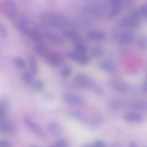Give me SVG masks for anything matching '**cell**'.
I'll return each instance as SVG.
<instances>
[{
    "mask_svg": "<svg viewBox=\"0 0 147 147\" xmlns=\"http://www.w3.org/2000/svg\"><path fill=\"white\" fill-rule=\"evenodd\" d=\"M40 20L45 25L53 28H62L67 25V20L60 14L54 12L42 13L40 16Z\"/></svg>",
    "mask_w": 147,
    "mask_h": 147,
    "instance_id": "cell-1",
    "label": "cell"
},
{
    "mask_svg": "<svg viewBox=\"0 0 147 147\" xmlns=\"http://www.w3.org/2000/svg\"><path fill=\"white\" fill-rule=\"evenodd\" d=\"M142 17L139 10H136L131 16L123 18L121 21V26L124 28H136L140 24Z\"/></svg>",
    "mask_w": 147,
    "mask_h": 147,
    "instance_id": "cell-2",
    "label": "cell"
},
{
    "mask_svg": "<svg viewBox=\"0 0 147 147\" xmlns=\"http://www.w3.org/2000/svg\"><path fill=\"white\" fill-rule=\"evenodd\" d=\"M84 12L88 15L100 17L106 12V6L101 2H91L84 7Z\"/></svg>",
    "mask_w": 147,
    "mask_h": 147,
    "instance_id": "cell-3",
    "label": "cell"
},
{
    "mask_svg": "<svg viewBox=\"0 0 147 147\" xmlns=\"http://www.w3.org/2000/svg\"><path fill=\"white\" fill-rule=\"evenodd\" d=\"M63 100L69 106H78L86 104V99L81 96L71 93H65L63 95Z\"/></svg>",
    "mask_w": 147,
    "mask_h": 147,
    "instance_id": "cell-4",
    "label": "cell"
},
{
    "mask_svg": "<svg viewBox=\"0 0 147 147\" xmlns=\"http://www.w3.org/2000/svg\"><path fill=\"white\" fill-rule=\"evenodd\" d=\"M114 38L117 41L125 45H130L134 42V35L131 32L121 31L117 32L113 34Z\"/></svg>",
    "mask_w": 147,
    "mask_h": 147,
    "instance_id": "cell-5",
    "label": "cell"
},
{
    "mask_svg": "<svg viewBox=\"0 0 147 147\" xmlns=\"http://www.w3.org/2000/svg\"><path fill=\"white\" fill-rule=\"evenodd\" d=\"M67 56L70 59L75 60V61L77 62L78 64L81 65H88L90 60V56L87 53L81 54V53H78L77 52L70 51L67 53Z\"/></svg>",
    "mask_w": 147,
    "mask_h": 147,
    "instance_id": "cell-6",
    "label": "cell"
},
{
    "mask_svg": "<svg viewBox=\"0 0 147 147\" xmlns=\"http://www.w3.org/2000/svg\"><path fill=\"white\" fill-rule=\"evenodd\" d=\"M75 82L78 86L82 88H92L94 86L93 80L83 73H78L75 76Z\"/></svg>",
    "mask_w": 147,
    "mask_h": 147,
    "instance_id": "cell-7",
    "label": "cell"
},
{
    "mask_svg": "<svg viewBox=\"0 0 147 147\" xmlns=\"http://www.w3.org/2000/svg\"><path fill=\"white\" fill-rule=\"evenodd\" d=\"M123 119L126 122L131 123H140L144 121L143 115L137 111L127 112L123 116Z\"/></svg>",
    "mask_w": 147,
    "mask_h": 147,
    "instance_id": "cell-8",
    "label": "cell"
},
{
    "mask_svg": "<svg viewBox=\"0 0 147 147\" xmlns=\"http://www.w3.org/2000/svg\"><path fill=\"white\" fill-rule=\"evenodd\" d=\"M15 130V126L11 122H9L4 117L0 118V134H6L12 133Z\"/></svg>",
    "mask_w": 147,
    "mask_h": 147,
    "instance_id": "cell-9",
    "label": "cell"
},
{
    "mask_svg": "<svg viewBox=\"0 0 147 147\" xmlns=\"http://www.w3.org/2000/svg\"><path fill=\"white\" fill-rule=\"evenodd\" d=\"M5 10L6 14L9 20H16L18 15V12H17V9L14 2L11 1H5Z\"/></svg>",
    "mask_w": 147,
    "mask_h": 147,
    "instance_id": "cell-10",
    "label": "cell"
},
{
    "mask_svg": "<svg viewBox=\"0 0 147 147\" xmlns=\"http://www.w3.org/2000/svg\"><path fill=\"white\" fill-rule=\"evenodd\" d=\"M111 10L108 14L109 17H113L117 15L120 12L122 7H123V2L121 0H111L110 1Z\"/></svg>",
    "mask_w": 147,
    "mask_h": 147,
    "instance_id": "cell-11",
    "label": "cell"
},
{
    "mask_svg": "<svg viewBox=\"0 0 147 147\" xmlns=\"http://www.w3.org/2000/svg\"><path fill=\"white\" fill-rule=\"evenodd\" d=\"M24 123H26L27 127L30 129L31 131H32L35 134L39 135V136L42 134V130L41 127L34 120L26 116V117H24Z\"/></svg>",
    "mask_w": 147,
    "mask_h": 147,
    "instance_id": "cell-12",
    "label": "cell"
},
{
    "mask_svg": "<svg viewBox=\"0 0 147 147\" xmlns=\"http://www.w3.org/2000/svg\"><path fill=\"white\" fill-rule=\"evenodd\" d=\"M44 37L47 41L54 45L63 46L64 45V41L63 39L53 32H45L44 34Z\"/></svg>",
    "mask_w": 147,
    "mask_h": 147,
    "instance_id": "cell-13",
    "label": "cell"
},
{
    "mask_svg": "<svg viewBox=\"0 0 147 147\" xmlns=\"http://www.w3.org/2000/svg\"><path fill=\"white\" fill-rule=\"evenodd\" d=\"M87 37L88 39L93 41L101 42L106 38V33L100 30H93L88 32Z\"/></svg>",
    "mask_w": 147,
    "mask_h": 147,
    "instance_id": "cell-14",
    "label": "cell"
},
{
    "mask_svg": "<svg viewBox=\"0 0 147 147\" xmlns=\"http://www.w3.org/2000/svg\"><path fill=\"white\" fill-rule=\"evenodd\" d=\"M134 111H147V100H135L129 104Z\"/></svg>",
    "mask_w": 147,
    "mask_h": 147,
    "instance_id": "cell-15",
    "label": "cell"
},
{
    "mask_svg": "<svg viewBox=\"0 0 147 147\" xmlns=\"http://www.w3.org/2000/svg\"><path fill=\"white\" fill-rule=\"evenodd\" d=\"M47 129L54 136H59L63 133V128L57 122L52 121L47 125Z\"/></svg>",
    "mask_w": 147,
    "mask_h": 147,
    "instance_id": "cell-16",
    "label": "cell"
},
{
    "mask_svg": "<svg viewBox=\"0 0 147 147\" xmlns=\"http://www.w3.org/2000/svg\"><path fill=\"white\" fill-rule=\"evenodd\" d=\"M27 34L30 37V39H31L33 42H34L37 45L42 42V35L41 33L39 31H37V30H34V29L30 30H30H29Z\"/></svg>",
    "mask_w": 147,
    "mask_h": 147,
    "instance_id": "cell-17",
    "label": "cell"
},
{
    "mask_svg": "<svg viewBox=\"0 0 147 147\" xmlns=\"http://www.w3.org/2000/svg\"><path fill=\"white\" fill-rule=\"evenodd\" d=\"M63 35L66 37L67 39H68L69 40L72 42H74L75 44L79 42H82L81 39H80V36L76 32L73 31V30H66L63 31Z\"/></svg>",
    "mask_w": 147,
    "mask_h": 147,
    "instance_id": "cell-18",
    "label": "cell"
},
{
    "mask_svg": "<svg viewBox=\"0 0 147 147\" xmlns=\"http://www.w3.org/2000/svg\"><path fill=\"white\" fill-rule=\"evenodd\" d=\"M99 68L106 73H113L115 71V66L110 61H103L99 64Z\"/></svg>",
    "mask_w": 147,
    "mask_h": 147,
    "instance_id": "cell-19",
    "label": "cell"
},
{
    "mask_svg": "<svg viewBox=\"0 0 147 147\" xmlns=\"http://www.w3.org/2000/svg\"><path fill=\"white\" fill-rule=\"evenodd\" d=\"M49 63L52 66L54 67H57L59 66L62 63V57L60 55L57 53H53V54L50 55V56L48 58Z\"/></svg>",
    "mask_w": 147,
    "mask_h": 147,
    "instance_id": "cell-20",
    "label": "cell"
},
{
    "mask_svg": "<svg viewBox=\"0 0 147 147\" xmlns=\"http://www.w3.org/2000/svg\"><path fill=\"white\" fill-rule=\"evenodd\" d=\"M111 86L113 88L116 89L118 91L121 92V93H127L129 90V86L124 83L113 82V84Z\"/></svg>",
    "mask_w": 147,
    "mask_h": 147,
    "instance_id": "cell-21",
    "label": "cell"
},
{
    "mask_svg": "<svg viewBox=\"0 0 147 147\" xmlns=\"http://www.w3.org/2000/svg\"><path fill=\"white\" fill-rule=\"evenodd\" d=\"M29 66H30V73L34 76L37 74L38 71V66H37V62L36 60L35 57L33 56H30L29 57Z\"/></svg>",
    "mask_w": 147,
    "mask_h": 147,
    "instance_id": "cell-22",
    "label": "cell"
},
{
    "mask_svg": "<svg viewBox=\"0 0 147 147\" xmlns=\"http://www.w3.org/2000/svg\"><path fill=\"white\" fill-rule=\"evenodd\" d=\"M18 29L22 32L24 33L27 34L28 31L30 30V28L28 27V22H27V19L22 18L18 22Z\"/></svg>",
    "mask_w": 147,
    "mask_h": 147,
    "instance_id": "cell-23",
    "label": "cell"
},
{
    "mask_svg": "<svg viewBox=\"0 0 147 147\" xmlns=\"http://www.w3.org/2000/svg\"><path fill=\"white\" fill-rule=\"evenodd\" d=\"M22 80L26 85H32L34 81L33 75L30 72H24L22 75Z\"/></svg>",
    "mask_w": 147,
    "mask_h": 147,
    "instance_id": "cell-24",
    "label": "cell"
},
{
    "mask_svg": "<svg viewBox=\"0 0 147 147\" xmlns=\"http://www.w3.org/2000/svg\"><path fill=\"white\" fill-rule=\"evenodd\" d=\"M75 48H76V52L81 54H84L87 52V46L83 42H79L75 44Z\"/></svg>",
    "mask_w": 147,
    "mask_h": 147,
    "instance_id": "cell-25",
    "label": "cell"
},
{
    "mask_svg": "<svg viewBox=\"0 0 147 147\" xmlns=\"http://www.w3.org/2000/svg\"><path fill=\"white\" fill-rule=\"evenodd\" d=\"M32 87L36 91H40V90H42L44 88V83L41 80H34L33 83H32Z\"/></svg>",
    "mask_w": 147,
    "mask_h": 147,
    "instance_id": "cell-26",
    "label": "cell"
},
{
    "mask_svg": "<svg viewBox=\"0 0 147 147\" xmlns=\"http://www.w3.org/2000/svg\"><path fill=\"white\" fill-rule=\"evenodd\" d=\"M36 51H37V54L40 55H44L47 53V48L43 42H42L37 45V46H36Z\"/></svg>",
    "mask_w": 147,
    "mask_h": 147,
    "instance_id": "cell-27",
    "label": "cell"
},
{
    "mask_svg": "<svg viewBox=\"0 0 147 147\" xmlns=\"http://www.w3.org/2000/svg\"><path fill=\"white\" fill-rule=\"evenodd\" d=\"M14 65L19 69H22L25 67L26 63L24 59L21 57H17L14 59Z\"/></svg>",
    "mask_w": 147,
    "mask_h": 147,
    "instance_id": "cell-28",
    "label": "cell"
},
{
    "mask_svg": "<svg viewBox=\"0 0 147 147\" xmlns=\"http://www.w3.org/2000/svg\"><path fill=\"white\" fill-rule=\"evenodd\" d=\"M137 45L140 48H147V38L144 36H141L137 40Z\"/></svg>",
    "mask_w": 147,
    "mask_h": 147,
    "instance_id": "cell-29",
    "label": "cell"
},
{
    "mask_svg": "<svg viewBox=\"0 0 147 147\" xmlns=\"http://www.w3.org/2000/svg\"><path fill=\"white\" fill-rule=\"evenodd\" d=\"M108 107H109V110L112 111H117L121 107V102L119 100H113L109 103Z\"/></svg>",
    "mask_w": 147,
    "mask_h": 147,
    "instance_id": "cell-30",
    "label": "cell"
},
{
    "mask_svg": "<svg viewBox=\"0 0 147 147\" xmlns=\"http://www.w3.org/2000/svg\"><path fill=\"white\" fill-rule=\"evenodd\" d=\"M72 73V67L70 66H65L63 67L61 70V76L62 77L67 78L70 76Z\"/></svg>",
    "mask_w": 147,
    "mask_h": 147,
    "instance_id": "cell-31",
    "label": "cell"
},
{
    "mask_svg": "<svg viewBox=\"0 0 147 147\" xmlns=\"http://www.w3.org/2000/svg\"><path fill=\"white\" fill-rule=\"evenodd\" d=\"M54 146L55 147H69V144L65 139H60L55 142Z\"/></svg>",
    "mask_w": 147,
    "mask_h": 147,
    "instance_id": "cell-32",
    "label": "cell"
},
{
    "mask_svg": "<svg viewBox=\"0 0 147 147\" xmlns=\"http://www.w3.org/2000/svg\"><path fill=\"white\" fill-rule=\"evenodd\" d=\"M102 54V50L100 47H94L91 50V55L93 57H98Z\"/></svg>",
    "mask_w": 147,
    "mask_h": 147,
    "instance_id": "cell-33",
    "label": "cell"
},
{
    "mask_svg": "<svg viewBox=\"0 0 147 147\" xmlns=\"http://www.w3.org/2000/svg\"><path fill=\"white\" fill-rule=\"evenodd\" d=\"M6 110H7L6 103H4V102H1L0 103V118L4 117Z\"/></svg>",
    "mask_w": 147,
    "mask_h": 147,
    "instance_id": "cell-34",
    "label": "cell"
},
{
    "mask_svg": "<svg viewBox=\"0 0 147 147\" xmlns=\"http://www.w3.org/2000/svg\"><path fill=\"white\" fill-rule=\"evenodd\" d=\"M72 114H73V116H74L76 119H79L80 121H84L86 119H85V115L80 113V112H73Z\"/></svg>",
    "mask_w": 147,
    "mask_h": 147,
    "instance_id": "cell-35",
    "label": "cell"
},
{
    "mask_svg": "<svg viewBox=\"0 0 147 147\" xmlns=\"http://www.w3.org/2000/svg\"><path fill=\"white\" fill-rule=\"evenodd\" d=\"M139 10V12H140L141 15L142 17H147V3L146 4L142 5V7H141Z\"/></svg>",
    "mask_w": 147,
    "mask_h": 147,
    "instance_id": "cell-36",
    "label": "cell"
},
{
    "mask_svg": "<svg viewBox=\"0 0 147 147\" xmlns=\"http://www.w3.org/2000/svg\"><path fill=\"white\" fill-rule=\"evenodd\" d=\"M7 30L6 27L3 24H0V35L2 37H6L7 35Z\"/></svg>",
    "mask_w": 147,
    "mask_h": 147,
    "instance_id": "cell-37",
    "label": "cell"
},
{
    "mask_svg": "<svg viewBox=\"0 0 147 147\" xmlns=\"http://www.w3.org/2000/svg\"><path fill=\"white\" fill-rule=\"evenodd\" d=\"M93 147H106V144L101 140H97L93 144Z\"/></svg>",
    "mask_w": 147,
    "mask_h": 147,
    "instance_id": "cell-38",
    "label": "cell"
},
{
    "mask_svg": "<svg viewBox=\"0 0 147 147\" xmlns=\"http://www.w3.org/2000/svg\"><path fill=\"white\" fill-rule=\"evenodd\" d=\"M0 147H12V145L7 140H0Z\"/></svg>",
    "mask_w": 147,
    "mask_h": 147,
    "instance_id": "cell-39",
    "label": "cell"
},
{
    "mask_svg": "<svg viewBox=\"0 0 147 147\" xmlns=\"http://www.w3.org/2000/svg\"><path fill=\"white\" fill-rule=\"evenodd\" d=\"M44 97H45V99H46V100H53V98H54V96H53V94H52V93H46L44 95Z\"/></svg>",
    "mask_w": 147,
    "mask_h": 147,
    "instance_id": "cell-40",
    "label": "cell"
},
{
    "mask_svg": "<svg viewBox=\"0 0 147 147\" xmlns=\"http://www.w3.org/2000/svg\"><path fill=\"white\" fill-rule=\"evenodd\" d=\"M142 90L144 92H146V93H147V80L143 83V85H142Z\"/></svg>",
    "mask_w": 147,
    "mask_h": 147,
    "instance_id": "cell-41",
    "label": "cell"
},
{
    "mask_svg": "<svg viewBox=\"0 0 147 147\" xmlns=\"http://www.w3.org/2000/svg\"><path fill=\"white\" fill-rule=\"evenodd\" d=\"M129 147H139V146H138V145L136 144V143L132 142H131L130 144H129Z\"/></svg>",
    "mask_w": 147,
    "mask_h": 147,
    "instance_id": "cell-42",
    "label": "cell"
},
{
    "mask_svg": "<svg viewBox=\"0 0 147 147\" xmlns=\"http://www.w3.org/2000/svg\"><path fill=\"white\" fill-rule=\"evenodd\" d=\"M111 147H120V146L119 144H113Z\"/></svg>",
    "mask_w": 147,
    "mask_h": 147,
    "instance_id": "cell-43",
    "label": "cell"
},
{
    "mask_svg": "<svg viewBox=\"0 0 147 147\" xmlns=\"http://www.w3.org/2000/svg\"><path fill=\"white\" fill-rule=\"evenodd\" d=\"M83 147H93V144H87V145H85Z\"/></svg>",
    "mask_w": 147,
    "mask_h": 147,
    "instance_id": "cell-44",
    "label": "cell"
},
{
    "mask_svg": "<svg viewBox=\"0 0 147 147\" xmlns=\"http://www.w3.org/2000/svg\"><path fill=\"white\" fill-rule=\"evenodd\" d=\"M31 147H38L37 146H32Z\"/></svg>",
    "mask_w": 147,
    "mask_h": 147,
    "instance_id": "cell-45",
    "label": "cell"
},
{
    "mask_svg": "<svg viewBox=\"0 0 147 147\" xmlns=\"http://www.w3.org/2000/svg\"><path fill=\"white\" fill-rule=\"evenodd\" d=\"M48 147H55L54 146V145H53V146H48Z\"/></svg>",
    "mask_w": 147,
    "mask_h": 147,
    "instance_id": "cell-46",
    "label": "cell"
},
{
    "mask_svg": "<svg viewBox=\"0 0 147 147\" xmlns=\"http://www.w3.org/2000/svg\"><path fill=\"white\" fill-rule=\"evenodd\" d=\"M146 147H147V146H146Z\"/></svg>",
    "mask_w": 147,
    "mask_h": 147,
    "instance_id": "cell-47",
    "label": "cell"
}]
</instances>
